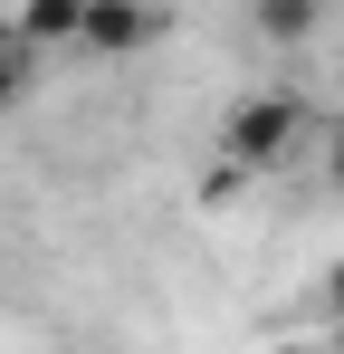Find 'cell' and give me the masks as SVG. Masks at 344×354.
Wrapping results in <instances>:
<instances>
[{
    "mask_svg": "<svg viewBox=\"0 0 344 354\" xmlns=\"http://www.w3.org/2000/svg\"><path fill=\"white\" fill-rule=\"evenodd\" d=\"M153 29H163L153 0H86V19H77V58H144Z\"/></svg>",
    "mask_w": 344,
    "mask_h": 354,
    "instance_id": "7a4b0ae2",
    "label": "cell"
},
{
    "mask_svg": "<svg viewBox=\"0 0 344 354\" xmlns=\"http://www.w3.org/2000/svg\"><path fill=\"white\" fill-rule=\"evenodd\" d=\"M29 77H39V48H29L19 29H0V106H19V96H29Z\"/></svg>",
    "mask_w": 344,
    "mask_h": 354,
    "instance_id": "5b68a950",
    "label": "cell"
},
{
    "mask_svg": "<svg viewBox=\"0 0 344 354\" xmlns=\"http://www.w3.org/2000/svg\"><path fill=\"white\" fill-rule=\"evenodd\" d=\"M249 29H258L268 48H296V39L325 29V0H249Z\"/></svg>",
    "mask_w": 344,
    "mask_h": 354,
    "instance_id": "3957f363",
    "label": "cell"
},
{
    "mask_svg": "<svg viewBox=\"0 0 344 354\" xmlns=\"http://www.w3.org/2000/svg\"><path fill=\"white\" fill-rule=\"evenodd\" d=\"M278 354H306V345H278Z\"/></svg>",
    "mask_w": 344,
    "mask_h": 354,
    "instance_id": "ba28073f",
    "label": "cell"
},
{
    "mask_svg": "<svg viewBox=\"0 0 344 354\" xmlns=\"http://www.w3.org/2000/svg\"><path fill=\"white\" fill-rule=\"evenodd\" d=\"M77 19H86V0H19V39L29 48H77Z\"/></svg>",
    "mask_w": 344,
    "mask_h": 354,
    "instance_id": "277c9868",
    "label": "cell"
},
{
    "mask_svg": "<svg viewBox=\"0 0 344 354\" xmlns=\"http://www.w3.org/2000/svg\"><path fill=\"white\" fill-rule=\"evenodd\" d=\"M325 306H335V335H344V268L325 278Z\"/></svg>",
    "mask_w": 344,
    "mask_h": 354,
    "instance_id": "8992f818",
    "label": "cell"
},
{
    "mask_svg": "<svg viewBox=\"0 0 344 354\" xmlns=\"http://www.w3.org/2000/svg\"><path fill=\"white\" fill-rule=\"evenodd\" d=\"M335 182H344V134H335Z\"/></svg>",
    "mask_w": 344,
    "mask_h": 354,
    "instance_id": "52a82bcc",
    "label": "cell"
},
{
    "mask_svg": "<svg viewBox=\"0 0 344 354\" xmlns=\"http://www.w3.org/2000/svg\"><path fill=\"white\" fill-rule=\"evenodd\" d=\"M296 134H306V106L296 96H239L220 115V153H229V173H268V163L296 153Z\"/></svg>",
    "mask_w": 344,
    "mask_h": 354,
    "instance_id": "6da1fadb",
    "label": "cell"
}]
</instances>
